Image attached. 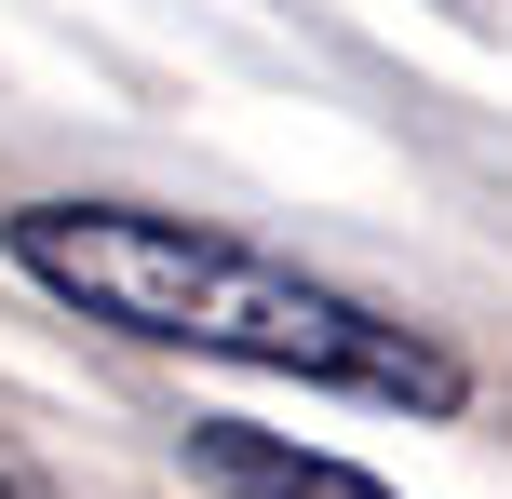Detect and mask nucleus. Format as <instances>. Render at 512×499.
Wrapping results in <instances>:
<instances>
[{
  "instance_id": "f257e3e1",
  "label": "nucleus",
  "mask_w": 512,
  "mask_h": 499,
  "mask_svg": "<svg viewBox=\"0 0 512 499\" xmlns=\"http://www.w3.org/2000/svg\"><path fill=\"white\" fill-rule=\"evenodd\" d=\"M0 257L54 297V311L108 324L135 351H203V365H256L337 405H391V419H459L472 365L432 324L378 311V297L324 284V270L270 257V243L216 230V216H162V203H14Z\"/></svg>"
},
{
  "instance_id": "f03ea898",
  "label": "nucleus",
  "mask_w": 512,
  "mask_h": 499,
  "mask_svg": "<svg viewBox=\"0 0 512 499\" xmlns=\"http://www.w3.org/2000/svg\"><path fill=\"white\" fill-rule=\"evenodd\" d=\"M189 473L216 499H405V486L351 473V459L297 446V432H256V419H189Z\"/></svg>"
},
{
  "instance_id": "7ed1b4c3",
  "label": "nucleus",
  "mask_w": 512,
  "mask_h": 499,
  "mask_svg": "<svg viewBox=\"0 0 512 499\" xmlns=\"http://www.w3.org/2000/svg\"><path fill=\"white\" fill-rule=\"evenodd\" d=\"M0 499H54V486H27V473H0Z\"/></svg>"
}]
</instances>
